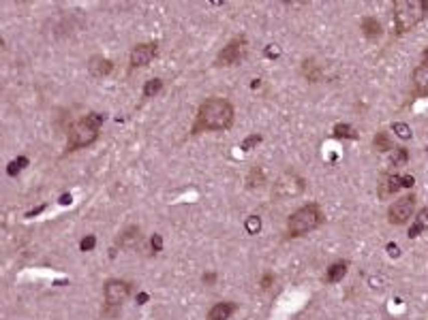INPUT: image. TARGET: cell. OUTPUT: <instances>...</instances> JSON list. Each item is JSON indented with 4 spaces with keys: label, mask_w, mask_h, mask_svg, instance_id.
<instances>
[{
    "label": "cell",
    "mask_w": 428,
    "mask_h": 320,
    "mask_svg": "<svg viewBox=\"0 0 428 320\" xmlns=\"http://www.w3.org/2000/svg\"><path fill=\"white\" fill-rule=\"evenodd\" d=\"M234 122V107L225 98H208L199 105L197 111V126L195 130H225Z\"/></svg>",
    "instance_id": "6da1fadb"
},
{
    "label": "cell",
    "mask_w": 428,
    "mask_h": 320,
    "mask_svg": "<svg viewBox=\"0 0 428 320\" xmlns=\"http://www.w3.org/2000/svg\"><path fill=\"white\" fill-rule=\"evenodd\" d=\"M103 120H105V116H101V114H88L86 118L79 120V122H75L69 128L67 150H79V148H86L97 141Z\"/></svg>",
    "instance_id": "7a4b0ae2"
},
{
    "label": "cell",
    "mask_w": 428,
    "mask_h": 320,
    "mask_svg": "<svg viewBox=\"0 0 428 320\" xmlns=\"http://www.w3.org/2000/svg\"><path fill=\"white\" fill-rule=\"evenodd\" d=\"M392 11L396 32L402 34L424 20V15L428 13V2H424V0H398V2H394Z\"/></svg>",
    "instance_id": "3957f363"
},
{
    "label": "cell",
    "mask_w": 428,
    "mask_h": 320,
    "mask_svg": "<svg viewBox=\"0 0 428 320\" xmlns=\"http://www.w3.org/2000/svg\"><path fill=\"white\" fill-rule=\"evenodd\" d=\"M321 222H323V212H321V207L315 205V203L304 205V207H300L296 214L289 216L287 233H289L291 237L306 235V233H311V230H315L317 226H321Z\"/></svg>",
    "instance_id": "277c9868"
},
{
    "label": "cell",
    "mask_w": 428,
    "mask_h": 320,
    "mask_svg": "<svg viewBox=\"0 0 428 320\" xmlns=\"http://www.w3.org/2000/svg\"><path fill=\"white\" fill-rule=\"evenodd\" d=\"M413 212H415V196L405 194L390 205V210H387V220H390V224H405L411 216H413Z\"/></svg>",
    "instance_id": "5b68a950"
},
{
    "label": "cell",
    "mask_w": 428,
    "mask_h": 320,
    "mask_svg": "<svg viewBox=\"0 0 428 320\" xmlns=\"http://www.w3.org/2000/svg\"><path fill=\"white\" fill-rule=\"evenodd\" d=\"M304 190V180L296 173H287L274 184V190H272V196L276 198H289V196H296Z\"/></svg>",
    "instance_id": "8992f818"
},
{
    "label": "cell",
    "mask_w": 428,
    "mask_h": 320,
    "mask_svg": "<svg viewBox=\"0 0 428 320\" xmlns=\"http://www.w3.org/2000/svg\"><path fill=\"white\" fill-rule=\"evenodd\" d=\"M247 54V41L244 38H234L227 47L221 50V54L217 56V64L219 66H232V64L240 62Z\"/></svg>",
    "instance_id": "52a82bcc"
},
{
    "label": "cell",
    "mask_w": 428,
    "mask_h": 320,
    "mask_svg": "<svg viewBox=\"0 0 428 320\" xmlns=\"http://www.w3.org/2000/svg\"><path fill=\"white\" fill-rule=\"evenodd\" d=\"M131 286L124 280H107L105 284V301L109 306H120V303L129 297Z\"/></svg>",
    "instance_id": "ba28073f"
},
{
    "label": "cell",
    "mask_w": 428,
    "mask_h": 320,
    "mask_svg": "<svg viewBox=\"0 0 428 320\" xmlns=\"http://www.w3.org/2000/svg\"><path fill=\"white\" fill-rule=\"evenodd\" d=\"M156 56V45L154 43H141L135 45L131 52V66L137 68V66H148L150 60Z\"/></svg>",
    "instance_id": "9c48e42d"
},
{
    "label": "cell",
    "mask_w": 428,
    "mask_h": 320,
    "mask_svg": "<svg viewBox=\"0 0 428 320\" xmlns=\"http://www.w3.org/2000/svg\"><path fill=\"white\" fill-rule=\"evenodd\" d=\"M112 68H114L112 60L103 58V56H92L90 62H88V70L94 77H105V75L112 73Z\"/></svg>",
    "instance_id": "30bf717a"
},
{
    "label": "cell",
    "mask_w": 428,
    "mask_h": 320,
    "mask_svg": "<svg viewBox=\"0 0 428 320\" xmlns=\"http://www.w3.org/2000/svg\"><path fill=\"white\" fill-rule=\"evenodd\" d=\"M400 188H402V178L400 175H385V178L381 180V184H379V194H381L383 198H387V196L396 194Z\"/></svg>",
    "instance_id": "8fae6325"
},
{
    "label": "cell",
    "mask_w": 428,
    "mask_h": 320,
    "mask_svg": "<svg viewBox=\"0 0 428 320\" xmlns=\"http://www.w3.org/2000/svg\"><path fill=\"white\" fill-rule=\"evenodd\" d=\"M413 88H415L417 94L428 96V64L426 62H422L413 70Z\"/></svg>",
    "instance_id": "7c38bea8"
},
{
    "label": "cell",
    "mask_w": 428,
    "mask_h": 320,
    "mask_svg": "<svg viewBox=\"0 0 428 320\" xmlns=\"http://www.w3.org/2000/svg\"><path fill=\"white\" fill-rule=\"evenodd\" d=\"M236 312V303L232 301H221L217 306H212V310L208 312V320H229Z\"/></svg>",
    "instance_id": "4fadbf2b"
},
{
    "label": "cell",
    "mask_w": 428,
    "mask_h": 320,
    "mask_svg": "<svg viewBox=\"0 0 428 320\" xmlns=\"http://www.w3.org/2000/svg\"><path fill=\"white\" fill-rule=\"evenodd\" d=\"M362 32L368 41H377V38L383 34V28H381V24H379L377 18H364L362 20Z\"/></svg>",
    "instance_id": "5bb4252c"
},
{
    "label": "cell",
    "mask_w": 428,
    "mask_h": 320,
    "mask_svg": "<svg viewBox=\"0 0 428 320\" xmlns=\"http://www.w3.org/2000/svg\"><path fill=\"white\" fill-rule=\"evenodd\" d=\"M345 274H347V262H334V265H330V269H328V274H326V282H330V284H336V282H340V280L345 278Z\"/></svg>",
    "instance_id": "9a60e30c"
},
{
    "label": "cell",
    "mask_w": 428,
    "mask_h": 320,
    "mask_svg": "<svg viewBox=\"0 0 428 320\" xmlns=\"http://www.w3.org/2000/svg\"><path fill=\"white\" fill-rule=\"evenodd\" d=\"M426 228H428V207L419 210L417 218L413 222V226L409 228V237H417V233H422V230H426Z\"/></svg>",
    "instance_id": "2e32d148"
},
{
    "label": "cell",
    "mask_w": 428,
    "mask_h": 320,
    "mask_svg": "<svg viewBox=\"0 0 428 320\" xmlns=\"http://www.w3.org/2000/svg\"><path fill=\"white\" fill-rule=\"evenodd\" d=\"M135 242H139V228L137 226L126 228L124 235L118 237V244H120V246H131V244H135Z\"/></svg>",
    "instance_id": "e0dca14e"
},
{
    "label": "cell",
    "mask_w": 428,
    "mask_h": 320,
    "mask_svg": "<svg viewBox=\"0 0 428 320\" xmlns=\"http://www.w3.org/2000/svg\"><path fill=\"white\" fill-rule=\"evenodd\" d=\"M407 150L405 148H394V154H392V166H402V164H407Z\"/></svg>",
    "instance_id": "ac0fdd59"
},
{
    "label": "cell",
    "mask_w": 428,
    "mask_h": 320,
    "mask_svg": "<svg viewBox=\"0 0 428 320\" xmlns=\"http://www.w3.org/2000/svg\"><path fill=\"white\" fill-rule=\"evenodd\" d=\"M163 90V82L161 79H150V82H146L144 86V96H154Z\"/></svg>",
    "instance_id": "d6986e66"
},
{
    "label": "cell",
    "mask_w": 428,
    "mask_h": 320,
    "mask_svg": "<svg viewBox=\"0 0 428 320\" xmlns=\"http://www.w3.org/2000/svg\"><path fill=\"white\" fill-rule=\"evenodd\" d=\"M244 226H247V233L257 235L259 230H261V218H259V216H249L247 222H244Z\"/></svg>",
    "instance_id": "ffe728a7"
},
{
    "label": "cell",
    "mask_w": 428,
    "mask_h": 320,
    "mask_svg": "<svg viewBox=\"0 0 428 320\" xmlns=\"http://www.w3.org/2000/svg\"><path fill=\"white\" fill-rule=\"evenodd\" d=\"M334 134H336V137H345V139H355V137H358L353 128L347 126V124H336L334 126Z\"/></svg>",
    "instance_id": "44dd1931"
},
{
    "label": "cell",
    "mask_w": 428,
    "mask_h": 320,
    "mask_svg": "<svg viewBox=\"0 0 428 320\" xmlns=\"http://www.w3.org/2000/svg\"><path fill=\"white\" fill-rule=\"evenodd\" d=\"M375 148H377L379 152L392 150V143H390V139H387L385 132H377V137H375Z\"/></svg>",
    "instance_id": "7402d4cb"
},
{
    "label": "cell",
    "mask_w": 428,
    "mask_h": 320,
    "mask_svg": "<svg viewBox=\"0 0 428 320\" xmlns=\"http://www.w3.org/2000/svg\"><path fill=\"white\" fill-rule=\"evenodd\" d=\"M261 184H264V173H261V169L257 166V169H253L249 175V186L255 188V186H261Z\"/></svg>",
    "instance_id": "603a6c76"
},
{
    "label": "cell",
    "mask_w": 428,
    "mask_h": 320,
    "mask_svg": "<svg viewBox=\"0 0 428 320\" xmlns=\"http://www.w3.org/2000/svg\"><path fill=\"white\" fill-rule=\"evenodd\" d=\"M394 132L398 134L400 139H411V128L407 124H402V122H394Z\"/></svg>",
    "instance_id": "cb8c5ba5"
},
{
    "label": "cell",
    "mask_w": 428,
    "mask_h": 320,
    "mask_svg": "<svg viewBox=\"0 0 428 320\" xmlns=\"http://www.w3.org/2000/svg\"><path fill=\"white\" fill-rule=\"evenodd\" d=\"M26 164H28V158H24V156H22V158L13 160V162L9 164V169H7V173H9V175H15V173H20Z\"/></svg>",
    "instance_id": "d4e9b609"
},
{
    "label": "cell",
    "mask_w": 428,
    "mask_h": 320,
    "mask_svg": "<svg viewBox=\"0 0 428 320\" xmlns=\"http://www.w3.org/2000/svg\"><path fill=\"white\" fill-rule=\"evenodd\" d=\"M94 244H97V239H94V235H88L86 239H82V244H79V248H82L84 252H88V250H92V248H94Z\"/></svg>",
    "instance_id": "484cf974"
},
{
    "label": "cell",
    "mask_w": 428,
    "mask_h": 320,
    "mask_svg": "<svg viewBox=\"0 0 428 320\" xmlns=\"http://www.w3.org/2000/svg\"><path fill=\"white\" fill-rule=\"evenodd\" d=\"M259 141H261V137H259V134H251V137H249L247 141L242 143V150H244V152H249V150H251L253 146H257Z\"/></svg>",
    "instance_id": "4316f807"
},
{
    "label": "cell",
    "mask_w": 428,
    "mask_h": 320,
    "mask_svg": "<svg viewBox=\"0 0 428 320\" xmlns=\"http://www.w3.org/2000/svg\"><path fill=\"white\" fill-rule=\"evenodd\" d=\"M150 244H152V250H154V252H161V248H163V239H161V235H154V237H152V242H150Z\"/></svg>",
    "instance_id": "83f0119b"
},
{
    "label": "cell",
    "mask_w": 428,
    "mask_h": 320,
    "mask_svg": "<svg viewBox=\"0 0 428 320\" xmlns=\"http://www.w3.org/2000/svg\"><path fill=\"white\" fill-rule=\"evenodd\" d=\"M415 184V180H413V175H405L402 178V188H411Z\"/></svg>",
    "instance_id": "f1b7e54d"
},
{
    "label": "cell",
    "mask_w": 428,
    "mask_h": 320,
    "mask_svg": "<svg viewBox=\"0 0 428 320\" xmlns=\"http://www.w3.org/2000/svg\"><path fill=\"white\" fill-rule=\"evenodd\" d=\"M387 254H390V256H398V254H400L398 246H396V244H390V246H387Z\"/></svg>",
    "instance_id": "f546056e"
},
{
    "label": "cell",
    "mask_w": 428,
    "mask_h": 320,
    "mask_svg": "<svg viewBox=\"0 0 428 320\" xmlns=\"http://www.w3.org/2000/svg\"><path fill=\"white\" fill-rule=\"evenodd\" d=\"M270 284H272V274H266V278L261 280V286H264V288H270Z\"/></svg>",
    "instance_id": "4dcf8cb0"
},
{
    "label": "cell",
    "mask_w": 428,
    "mask_h": 320,
    "mask_svg": "<svg viewBox=\"0 0 428 320\" xmlns=\"http://www.w3.org/2000/svg\"><path fill=\"white\" fill-rule=\"evenodd\" d=\"M279 54H281V52L276 50V45H270V50H268V56H270V58H276Z\"/></svg>",
    "instance_id": "1f68e13d"
},
{
    "label": "cell",
    "mask_w": 428,
    "mask_h": 320,
    "mask_svg": "<svg viewBox=\"0 0 428 320\" xmlns=\"http://www.w3.org/2000/svg\"><path fill=\"white\" fill-rule=\"evenodd\" d=\"M203 282H205V284H212V282H214V274H208V276H203Z\"/></svg>",
    "instance_id": "d6a6232c"
},
{
    "label": "cell",
    "mask_w": 428,
    "mask_h": 320,
    "mask_svg": "<svg viewBox=\"0 0 428 320\" xmlns=\"http://www.w3.org/2000/svg\"><path fill=\"white\" fill-rule=\"evenodd\" d=\"M60 203H62V205H67V203H71V194H65V196H62V198H60Z\"/></svg>",
    "instance_id": "836d02e7"
},
{
    "label": "cell",
    "mask_w": 428,
    "mask_h": 320,
    "mask_svg": "<svg viewBox=\"0 0 428 320\" xmlns=\"http://www.w3.org/2000/svg\"><path fill=\"white\" fill-rule=\"evenodd\" d=\"M424 58H426V64H428V50L424 52Z\"/></svg>",
    "instance_id": "e575fe53"
}]
</instances>
